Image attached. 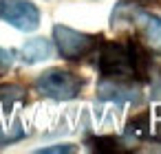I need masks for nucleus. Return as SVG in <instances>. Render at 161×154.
Here are the masks:
<instances>
[{"label": "nucleus", "mask_w": 161, "mask_h": 154, "mask_svg": "<svg viewBox=\"0 0 161 154\" xmlns=\"http://www.w3.org/2000/svg\"><path fill=\"white\" fill-rule=\"evenodd\" d=\"M36 88L40 95L49 97V99H58V101H66V99H75L82 90V79L64 68H49L44 71L38 79H36Z\"/></svg>", "instance_id": "f257e3e1"}, {"label": "nucleus", "mask_w": 161, "mask_h": 154, "mask_svg": "<svg viewBox=\"0 0 161 154\" xmlns=\"http://www.w3.org/2000/svg\"><path fill=\"white\" fill-rule=\"evenodd\" d=\"M99 71H102L104 77H110V79H135L128 44L104 42L102 53H99Z\"/></svg>", "instance_id": "f03ea898"}, {"label": "nucleus", "mask_w": 161, "mask_h": 154, "mask_svg": "<svg viewBox=\"0 0 161 154\" xmlns=\"http://www.w3.org/2000/svg\"><path fill=\"white\" fill-rule=\"evenodd\" d=\"M53 40L58 44V51L66 60H80V57L88 55L95 49V44H97L95 35L75 31L71 27H64V24H55L53 27Z\"/></svg>", "instance_id": "7ed1b4c3"}, {"label": "nucleus", "mask_w": 161, "mask_h": 154, "mask_svg": "<svg viewBox=\"0 0 161 154\" xmlns=\"http://www.w3.org/2000/svg\"><path fill=\"white\" fill-rule=\"evenodd\" d=\"M0 18L20 31H36L40 24V11L31 0H3Z\"/></svg>", "instance_id": "20e7f679"}, {"label": "nucleus", "mask_w": 161, "mask_h": 154, "mask_svg": "<svg viewBox=\"0 0 161 154\" xmlns=\"http://www.w3.org/2000/svg\"><path fill=\"white\" fill-rule=\"evenodd\" d=\"M97 95L104 101H117V104L139 101V97H141L139 86L135 84V79H110V77H104L99 82Z\"/></svg>", "instance_id": "39448f33"}, {"label": "nucleus", "mask_w": 161, "mask_h": 154, "mask_svg": "<svg viewBox=\"0 0 161 154\" xmlns=\"http://www.w3.org/2000/svg\"><path fill=\"white\" fill-rule=\"evenodd\" d=\"M130 20L137 22V27L141 31V38H143V46L161 55V18L135 7L132 13H130Z\"/></svg>", "instance_id": "423d86ee"}, {"label": "nucleus", "mask_w": 161, "mask_h": 154, "mask_svg": "<svg viewBox=\"0 0 161 154\" xmlns=\"http://www.w3.org/2000/svg\"><path fill=\"white\" fill-rule=\"evenodd\" d=\"M126 44H128V53H130V64H132L135 79H137V82H146V79H148V68H150L148 49H146L143 42H139L137 38H130Z\"/></svg>", "instance_id": "0eeeda50"}, {"label": "nucleus", "mask_w": 161, "mask_h": 154, "mask_svg": "<svg viewBox=\"0 0 161 154\" xmlns=\"http://www.w3.org/2000/svg\"><path fill=\"white\" fill-rule=\"evenodd\" d=\"M51 55V44L44 38H33L29 42H25V46L20 49V57L25 64H38L44 62Z\"/></svg>", "instance_id": "6e6552de"}, {"label": "nucleus", "mask_w": 161, "mask_h": 154, "mask_svg": "<svg viewBox=\"0 0 161 154\" xmlns=\"http://www.w3.org/2000/svg\"><path fill=\"white\" fill-rule=\"evenodd\" d=\"M126 134H132L135 139H146L150 136V112L143 110V112H137L128 119L126 123Z\"/></svg>", "instance_id": "1a4fd4ad"}, {"label": "nucleus", "mask_w": 161, "mask_h": 154, "mask_svg": "<svg viewBox=\"0 0 161 154\" xmlns=\"http://www.w3.org/2000/svg\"><path fill=\"white\" fill-rule=\"evenodd\" d=\"M91 150L102 154H126L128 147H124L115 136H95L91 139Z\"/></svg>", "instance_id": "9d476101"}, {"label": "nucleus", "mask_w": 161, "mask_h": 154, "mask_svg": "<svg viewBox=\"0 0 161 154\" xmlns=\"http://www.w3.org/2000/svg\"><path fill=\"white\" fill-rule=\"evenodd\" d=\"M18 101H25V88L22 86H16V84H5L0 86V108L9 110L14 104Z\"/></svg>", "instance_id": "9b49d317"}, {"label": "nucleus", "mask_w": 161, "mask_h": 154, "mask_svg": "<svg viewBox=\"0 0 161 154\" xmlns=\"http://www.w3.org/2000/svg\"><path fill=\"white\" fill-rule=\"evenodd\" d=\"M38 152L40 154H69V152H75V145H71V143H58V145H51V147H40Z\"/></svg>", "instance_id": "f8f14e48"}, {"label": "nucleus", "mask_w": 161, "mask_h": 154, "mask_svg": "<svg viewBox=\"0 0 161 154\" xmlns=\"http://www.w3.org/2000/svg\"><path fill=\"white\" fill-rule=\"evenodd\" d=\"M9 66H11V53L0 49V71H7Z\"/></svg>", "instance_id": "ddd939ff"}, {"label": "nucleus", "mask_w": 161, "mask_h": 154, "mask_svg": "<svg viewBox=\"0 0 161 154\" xmlns=\"http://www.w3.org/2000/svg\"><path fill=\"white\" fill-rule=\"evenodd\" d=\"M154 136H157V139L161 141V125H159V130H157V134H154Z\"/></svg>", "instance_id": "4468645a"}]
</instances>
